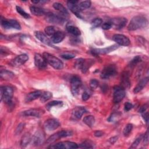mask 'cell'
<instances>
[{
  "label": "cell",
  "mask_w": 149,
  "mask_h": 149,
  "mask_svg": "<svg viewBox=\"0 0 149 149\" xmlns=\"http://www.w3.org/2000/svg\"><path fill=\"white\" fill-rule=\"evenodd\" d=\"M28 59L29 56L27 54H21L13 59L10 62V64L13 66H19L24 64Z\"/></svg>",
  "instance_id": "obj_19"
},
{
  "label": "cell",
  "mask_w": 149,
  "mask_h": 149,
  "mask_svg": "<svg viewBox=\"0 0 149 149\" xmlns=\"http://www.w3.org/2000/svg\"><path fill=\"white\" fill-rule=\"evenodd\" d=\"M132 129H133V125L132 124H131V123L127 124L126 125V126L125 127V128L123 129V133L124 136H128L130 133V132H132Z\"/></svg>",
  "instance_id": "obj_39"
},
{
  "label": "cell",
  "mask_w": 149,
  "mask_h": 149,
  "mask_svg": "<svg viewBox=\"0 0 149 149\" xmlns=\"http://www.w3.org/2000/svg\"><path fill=\"white\" fill-rule=\"evenodd\" d=\"M141 115H142V117L144 119L146 123H148V112L147 111H145V112H142Z\"/></svg>",
  "instance_id": "obj_49"
},
{
  "label": "cell",
  "mask_w": 149,
  "mask_h": 149,
  "mask_svg": "<svg viewBox=\"0 0 149 149\" xmlns=\"http://www.w3.org/2000/svg\"><path fill=\"white\" fill-rule=\"evenodd\" d=\"M148 81V77H144V78H143L142 79H141L139 81V82L137 83L136 86L134 87V88L133 90V92L134 93H137L140 92L147 85Z\"/></svg>",
  "instance_id": "obj_26"
},
{
  "label": "cell",
  "mask_w": 149,
  "mask_h": 149,
  "mask_svg": "<svg viewBox=\"0 0 149 149\" xmlns=\"http://www.w3.org/2000/svg\"><path fill=\"white\" fill-rule=\"evenodd\" d=\"M45 19L48 22L55 24H62L65 22V19L62 16L52 12L46 13Z\"/></svg>",
  "instance_id": "obj_9"
},
{
  "label": "cell",
  "mask_w": 149,
  "mask_h": 149,
  "mask_svg": "<svg viewBox=\"0 0 149 149\" xmlns=\"http://www.w3.org/2000/svg\"><path fill=\"white\" fill-rule=\"evenodd\" d=\"M52 97V94L51 92L49 91H44L43 93H42L40 98V101L42 102H46L48 100H49V99H51Z\"/></svg>",
  "instance_id": "obj_32"
},
{
  "label": "cell",
  "mask_w": 149,
  "mask_h": 149,
  "mask_svg": "<svg viewBox=\"0 0 149 149\" xmlns=\"http://www.w3.org/2000/svg\"><path fill=\"white\" fill-rule=\"evenodd\" d=\"M125 96V89L119 86H115L113 87V102L115 104L119 103L120 102Z\"/></svg>",
  "instance_id": "obj_10"
},
{
  "label": "cell",
  "mask_w": 149,
  "mask_h": 149,
  "mask_svg": "<svg viewBox=\"0 0 149 149\" xmlns=\"http://www.w3.org/2000/svg\"><path fill=\"white\" fill-rule=\"evenodd\" d=\"M102 29L103 30H109L112 27V24L111 23V22H105L104 23H102Z\"/></svg>",
  "instance_id": "obj_44"
},
{
  "label": "cell",
  "mask_w": 149,
  "mask_h": 149,
  "mask_svg": "<svg viewBox=\"0 0 149 149\" xmlns=\"http://www.w3.org/2000/svg\"><path fill=\"white\" fill-rule=\"evenodd\" d=\"M112 40L119 45L128 46L130 44V41L129 38L123 34H114L112 36Z\"/></svg>",
  "instance_id": "obj_14"
},
{
  "label": "cell",
  "mask_w": 149,
  "mask_h": 149,
  "mask_svg": "<svg viewBox=\"0 0 149 149\" xmlns=\"http://www.w3.org/2000/svg\"><path fill=\"white\" fill-rule=\"evenodd\" d=\"M81 85V80L79 76H73L70 79V88L73 95H76L79 94Z\"/></svg>",
  "instance_id": "obj_6"
},
{
  "label": "cell",
  "mask_w": 149,
  "mask_h": 149,
  "mask_svg": "<svg viewBox=\"0 0 149 149\" xmlns=\"http://www.w3.org/2000/svg\"><path fill=\"white\" fill-rule=\"evenodd\" d=\"M102 24V20L100 18H95L91 22V26L93 27H98Z\"/></svg>",
  "instance_id": "obj_40"
},
{
  "label": "cell",
  "mask_w": 149,
  "mask_h": 149,
  "mask_svg": "<svg viewBox=\"0 0 149 149\" xmlns=\"http://www.w3.org/2000/svg\"><path fill=\"white\" fill-rule=\"evenodd\" d=\"M53 8L56 9V10H58L60 13H61L62 15H63L65 16H68L69 15V13L68 10L65 8V6L59 3V2H55L53 4Z\"/></svg>",
  "instance_id": "obj_27"
},
{
  "label": "cell",
  "mask_w": 149,
  "mask_h": 149,
  "mask_svg": "<svg viewBox=\"0 0 149 149\" xmlns=\"http://www.w3.org/2000/svg\"><path fill=\"white\" fill-rule=\"evenodd\" d=\"M0 91L1 100L3 101L6 104H10L12 102V99L13 93L12 88L8 86H1L0 88Z\"/></svg>",
  "instance_id": "obj_3"
},
{
  "label": "cell",
  "mask_w": 149,
  "mask_h": 149,
  "mask_svg": "<svg viewBox=\"0 0 149 149\" xmlns=\"http://www.w3.org/2000/svg\"><path fill=\"white\" fill-rule=\"evenodd\" d=\"M42 56L47 63L55 69H62L63 67V62L58 58L47 52H44Z\"/></svg>",
  "instance_id": "obj_2"
},
{
  "label": "cell",
  "mask_w": 149,
  "mask_h": 149,
  "mask_svg": "<svg viewBox=\"0 0 149 149\" xmlns=\"http://www.w3.org/2000/svg\"><path fill=\"white\" fill-rule=\"evenodd\" d=\"M24 123H20L18 125L17 128L16 129V130H15V132L16 134H19L22 132L23 129L24 128Z\"/></svg>",
  "instance_id": "obj_46"
},
{
  "label": "cell",
  "mask_w": 149,
  "mask_h": 149,
  "mask_svg": "<svg viewBox=\"0 0 149 149\" xmlns=\"http://www.w3.org/2000/svg\"><path fill=\"white\" fill-rule=\"evenodd\" d=\"M127 19L125 17H116L113 18L111 20V22L112 24V26H113L116 29H121L124 27L127 23Z\"/></svg>",
  "instance_id": "obj_20"
},
{
  "label": "cell",
  "mask_w": 149,
  "mask_h": 149,
  "mask_svg": "<svg viewBox=\"0 0 149 149\" xmlns=\"http://www.w3.org/2000/svg\"><path fill=\"white\" fill-rule=\"evenodd\" d=\"M147 108H148V105L147 104L143 105L142 107H140V108L139 109V112L142 113L143 112H145L146 111V109H147Z\"/></svg>",
  "instance_id": "obj_52"
},
{
  "label": "cell",
  "mask_w": 149,
  "mask_h": 149,
  "mask_svg": "<svg viewBox=\"0 0 149 149\" xmlns=\"http://www.w3.org/2000/svg\"><path fill=\"white\" fill-rule=\"evenodd\" d=\"M120 84L124 89L129 88L130 86V75L129 73L127 71L123 72L120 76Z\"/></svg>",
  "instance_id": "obj_21"
},
{
  "label": "cell",
  "mask_w": 149,
  "mask_h": 149,
  "mask_svg": "<svg viewBox=\"0 0 149 149\" xmlns=\"http://www.w3.org/2000/svg\"><path fill=\"white\" fill-rule=\"evenodd\" d=\"M117 73V70L115 66L109 65L106 66L102 70L100 76L103 79H108L110 77L115 75Z\"/></svg>",
  "instance_id": "obj_8"
},
{
  "label": "cell",
  "mask_w": 149,
  "mask_h": 149,
  "mask_svg": "<svg viewBox=\"0 0 149 149\" xmlns=\"http://www.w3.org/2000/svg\"><path fill=\"white\" fill-rule=\"evenodd\" d=\"M83 121L88 127H91L93 126V125L95 123V118L92 115H88V116H85L83 118Z\"/></svg>",
  "instance_id": "obj_31"
},
{
  "label": "cell",
  "mask_w": 149,
  "mask_h": 149,
  "mask_svg": "<svg viewBox=\"0 0 149 149\" xmlns=\"http://www.w3.org/2000/svg\"><path fill=\"white\" fill-rule=\"evenodd\" d=\"M16 11L17 12V13H19L24 18L29 19L30 17V15L28 14L27 13H26L21 7H20L19 6H16Z\"/></svg>",
  "instance_id": "obj_36"
},
{
  "label": "cell",
  "mask_w": 149,
  "mask_h": 149,
  "mask_svg": "<svg viewBox=\"0 0 149 149\" xmlns=\"http://www.w3.org/2000/svg\"><path fill=\"white\" fill-rule=\"evenodd\" d=\"M34 64L37 68L40 69H43L47 68V62L43 56L40 54H36L34 55Z\"/></svg>",
  "instance_id": "obj_17"
},
{
  "label": "cell",
  "mask_w": 149,
  "mask_h": 149,
  "mask_svg": "<svg viewBox=\"0 0 149 149\" xmlns=\"http://www.w3.org/2000/svg\"><path fill=\"white\" fill-rule=\"evenodd\" d=\"M90 97V94L89 93H88L87 91H84L82 94L81 98L83 101H87V100L89 99Z\"/></svg>",
  "instance_id": "obj_48"
},
{
  "label": "cell",
  "mask_w": 149,
  "mask_h": 149,
  "mask_svg": "<svg viewBox=\"0 0 149 149\" xmlns=\"http://www.w3.org/2000/svg\"><path fill=\"white\" fill-rule=\"evenodd\" d=\"M84 61L85 60L83 58H79V59H76V61L74 62V68L77 69H81L83 65Z\"/></svg>",
  "instance_id": "obj_37"
},
{
  "label": "cell",
  "mask_w": 149,
  "mask_h": 149,
  "mask_svg": "<svg viewBox=\"0 0 149 149\" xmlns=\"http://www.w3.org/2000/svg\"><path fill=\"white\" fill-rule=\"evenodd\" d=\"M73 134V132L72 130H63L59 132H58L51 136H49L46 140V143L48 144H51L56 140H59V139L66 137L68 136H70Z\"/></svg>",
  "instance_id": "obj_4"
},
{
  "label": "cell",
  "mask_w": 149,
  "mask_h": 149,
  "mask_svg": "<svg viewBox=\"0 0 149 149\" xmlns=\"http://www.w3.org/2000/svg\"><path fill=\"white\" fill-rule=\"evenodd\" d=\"M117 139H118V137L114 136V137H111V138L109 139V142L111 143V144H113V143H115Z\"/></svg>",
  "instance_id": "obj_53"
},
{
  "label": "cell",
  "mask_w": 149,
  "mask_h": 149,
  "mask_svg": "<svg viewBox=\"0 0 149 149\" xmlns=\"http://www.w3.org/2000/svg\"><path fill=\"white\" fill-rule=\"evenodd\" d=\"M30 10L31 13L37 16H41L46 15V11L45 9L36 6H31L30 7Z\"/></svg>",
  "instance_id": "obj_25"
},
{
  "label": "cell",
  "mask_w": 149,
  "mask_h": 149,
  "mask_svg": "<svg viewBox=\"0 0 149 149\" xmlns=\"http://www.w3.org/2000/svg\"><path fill=\"white\" fill-rule=\"evenodd\" d=\"M78 3V1H69L67 2V5L70 11L73 12L77 17L82 19V16L81 15V10L79 7Z\"/></svg>",
  "instance_id": "obj_12"
},
{
  "label": "cell",
  "mask_w": 149,
  "mask_h": 149,
  "mask_svg": "<svg viewBox=\"0 0 149 149\" xmlns=\"http://www.w3.org/2000/svg\"><path fill=\"white\" fill-rule=\"evenodd\" d=\"M44 112H45L42 109L32 108V109H29L23 111L22 112V115L24 116H31L40 118L44 113Z\"/></svg>",
  "instance_id": "obj_16"
},
{
  "label": "cell",
  "mask_w": 149,
  "mask_h": 149,
  "mask_svg": "<svg viewBox=\"0 0 149 149\" xmlns=\"http://www.w3.org/2000/svg\"><path fill=\"white\" fill-rule=\"evenodd\" d=\"M119 45L117 44H114L108 47H105L104 48H95L93 49L91 51V52L94 55H100V54H106L109 52H111L116 49H118Z\"/></svg>",
  "instance_id": "obj_15"
},
{
  "label": "cell",
  "mask_w": 149,
  "mask_h": 149,
  "mask_svg": "<svg viewBox=\"0 0 149 149\" xmlns=\"http://www.w3.org/2000/svg\"><path fill=\"white\" fill-rule=\"evenodd\" d=\"M78 5H79V7L80 9V10L82 11V10L86 9L90 7L91 1H82V2H79V3H78Z\"/></svg>",
  "instance_id": "obj_35"
},
{
  "label": "cell",
  "mask_w": 149,
  "mask_h": 149,
  "mask_svg": "<svg viewBox=\"0 0 149 149\" xmlns=\"http://www.w3.org/2000/svg\"><path fill=\"white\" fill-rule=\"evenodd\" d=\"M33 144L35 146H39L42 144L45 141V135L42 131L37 130L32 137Z\"/></svg>",
  "instance_id": "obj_13"
},
{
  "label": "cell",
  "mask_w": 149,
  "mask_h": 149,
  "mask_svg": "<svg viewBox=\"0 0 149 149\" xmlns=\"http://www.w3.org/2000/svg\"><path fill=\"white\" fill-rule=\"evenodd\" d=\"M42 94V92L40 90L34 91L31 93H29L25 98V102H29L30 101H34L38 98L40 97L41 95Z\"/></svg>",
  "instance_id": "obj_24"
},
{
  "label": "cell",
  "mask_w": 149,
  "mask_h": 149,
  "mask_svg": "<svg viewBox=\"0 0 149 149\" xmlns=\"http://www.w3.org/2000/svg\"><path fill=\"white\" fill-rule=\"evenodd\" d=\"M1 24L5 29H21V26L19 24V23L16 20L13 19H6L5 18H2L1 17Z\"/></svg>",
  "instance_id": "obj_5"
},
{
  "label": "cell",
  "mask_w": 149,
  "mask_h": 149,
  "mask_svg": "<svg viewBox=\"0 0 149 149\" xmlns=\"http://www.w3.org/2000/svg\"><path fill=\"white\" fill-rule=\"evenodd\" d=\"M44 31L46 35L52 37L58 30H56V28L54 26H50L46 27Z\"/></svg>",
  "instance_id": "obj_33"
},
{
  "label": "cell",
  "mask_w": 149,
  "mask_h": 149,
  "mask_svg": "<svg viewBox=\"0 0 149 149\" xmlns=\"http://www.w3.org/2000/svg\"><path fill=\"white\" fill-rule=\"evenodd\" d=\"M104 133L101 130H96L95 132H94V136L95 137H101V136H102L104 135Z\"/></svg>",
  "instance_id": "obj_51"
},
{
  "label": "cell",
  "mask_w": 149,
  "mask_h": 149,
  "mask_svg": "<svg viewBox=\"0 0 149 149\" xmlns=\"http://www.w3.org/2000/svg\"><path fill=\"white\" fill-rule=\"evenodd\" d=\"M48 148H54V149H71V148H77L79 147H78V145L76 143L69 141H61L55 144L51 145Z\"/></svg>",
  "instance_id": "obj_7"
},
{
  "label": "cell",
  "mask_w": 149,
  "mask_h": 149,
  "mask_svg": "<svg viewBox=\"0 0 149 149\" xmlns=\"http://www.w3.org/2000/svg\"><path fill=\"white\" fill-rule=\"evenodd\" d=\"M65 34L63 32L61 31H57L51 38V41L52 43L57 44L63 41L65 38Z\"/></svg>",
  "instance_id": "obj_23"
},
{
  "label": "cell",
  "mask_w": 149,
  "mask_h": 149,
  "mask_svg": "<svg viewBox=\"0 0 149 149\" xmlns=\"http://www.w3.org/2000/svg\"><path fill=\"white\" fill-rule=\"evenodd\" d=\"M34 36L41 42H42L46 45H48L52 46V42H51V39L48 38L47 37V36L44 33H42L41 31H35Z\"/></svg>",
  "instance_id": "obj_22"
},
{
  "label": "cell",
  "mask_w": 149,
  "mask_h": 149,
  "mask_svg": "<svg viewBox=\"0 0 149 149\" xmlns=\"http://www.w3.org/2000/svg\"><path fill=\"white\" fill-rule=\"evenodd\" d=\"M133 104L132 103L127 102H126L125 104V105H124L125 111H130L133 108Z\"/></svg>",
  "instance_id": "obj_47"
},
{
  "label": "cell",
  "mask_w": 149,
  "mask_h": 149,
  "mask_svg": "<svg viewBox=\"0 0 149 149\" xmlns=\"http://www.w3.org/2000/svg\"><path fill=\"white\" fill-rule=\"evenodd\" d=\"M143 143L144 145H147L148 143V130L146 132V133L144 134V137H143Z\"/></svg>",
  "instance_id": "obj_50"
},
{
  "label": "cell",
  "mask_w": 149,
  "mask_h": 149,
  "mask_svg": "<svg viewBox=\"0 0 149 149\" xmlns=\"http://www.w3.org/2000/svg\"><path fill=\"white\" fill-rule=\"evenodd\" d=\"M148 23L147 18L142 15L134 16L127 26V29L130 31H134L146 27Z\"/></svg>",
  "instance_id": "obj_1"
},
{
  "label": "cell",
  "mask_w": 149,
  "mask_h": 149,
  "mask_svg": "<svg viewBox=\"0 0 149 149\" xmlns=\"http://www.w3.org/2000/svg\"><path fill=\"white\" fill-rule=\"evenodd\" d=\"M60 123L56 119L50 118L46 120L44 123V127L46 130L52 131L60 126Z\"/></svg>",
  "instance_id": "obj_11"
},
{
  "label": "cell",
  "mask_w": 149,
  "mask_h": 149,
  "mask_svg": "<svg viewBox=\"0 0 149 149\" xmlns=\"http://www.w3.org/2000/svg\"><path fill=\"white\" fill-rule=\"evenodd\" d=\"M31 140H32V137L31 136V134L29 133H25L23 136V137L21 139L20 146L22 147H25L30 143Z\"/></svg>",
  "instance_id": "obj_28"
},
{
  "label": "cell",
  "mask_w": 149,
  "mask_h": 149,
  "mask_svg": "<svg viewBox=\"0 0 149 149\" xmlns=\"http://www.w3.org/2000/svg\"><path fill=\"white\" fill-rule=\"evenodd\" d=\"M99 85V82L97 80L94 79H91L90 81V87L92 90L96 89Z\"/></svg>",
  "instance_id": "obj_42"
},
{
  "label": "cell",
  "mask_w": 149,
  "mask_h": 149,
  "mask_svg": "<svg viewBox=\"0 0 149 149\" xmlns=\"http://www.w3.org/2000/svg\"><path fill=\"white\" fill-rule=\"evenodd\" d=\"M75 55L73 54H70V53H65L61 55V57L63 59H70L74 58Z\"/></svg>",
  "instance_id": "obj_45"
},
{
  "label": "cell",
  "mask_w": 149,
  "mask_h": 149,
  "mask_svg": "<svg viewBox=\"0 0 149 149\" xmlns=\"http://www.w3.org/2000/svg\"><path fill=\"white\" fill-rule=\"evenodd\" d=\"M86 111V108L83 107H76L72 111L71 118L73 120L80 119Z\"/></svg>",
  "instance_id": "obj_18"
},
{
  "label": "cell",
  "mask_w": 149,
  "mask_h": 149,
  "mask_svg": "<svg viewBox=\"0 0 149 149\" xmlns=\"http://www.w3.org/2000/svg\"><path fill=\"white\" fill-rule=\"evenodd\" d=\"M62 101H51L49 102H48L47 105H46V108L48 110H49L52 107L54 106H58L60 105H62Z\"/></svg>",
  "instance_id": "obj_38"
},
{
  "label": "cell",
  "mask_w": 149,
  "mask_h": 149,
  "mask_svg": "<svg viewBox=\"0 0 149 149\" xmlns=\"http://www.w3.org/2000/svg\"><path fill=\"white\" fill-rule=\"evenodd\" d=\"M78 147L82 148H92L94 147V144L91 140H86L78 146Z\"/></svg>",
  "instance_id": "obj_34"
},
{
  "label": "cell",
  "mask_w": 149,
  "mask_h": 149,
  "mask_svg": "<svg viewBox=\"0 0 149 149\" xmlns=\"http://www.w3.org/2000/svg\"><path fill=\"white\" fill-rule=\"evenodd\" d=\"M141 58L140 56L137 55L135 57H134L130 62V67H133L136 64H137L138 63H139L140 62H141Z\"/></svg>",
  "instance_id": "obj_41"
},
{
  "label": "cell",
  "mask_w": 149,
  "mask_h": 149,
  "mask_svg": "<svg viewBox=\"0 0 149 149\" xmlns=\"http://www.w3.org/2000/svg\"><path fill=\"white\" fill-rule=\"evenodd\" d=\"M141 139H142V137H141V136L139 137L138 138H137V139L133 142V143L132 144V145H131V146L130 147V148H136V147L139 146V144H140V143Z\"/></svg>",
  "instance_id": "obj_43"
},
{
  "label": "cell",
  "mask_w": 149,
  "mask_h": 149,
  "mask_svg": "<svg viewBox=\"0 0 149 149\" xmlns=\"http://www.w3.org/2000/svg\"><path fill=\"white\" fill-rule=\"evenodd\" d=\"M0 76L4 80H9L14 77V73L7 70H2L0 72Z\"/></svg>",
  "instance_id": "obj_29"
},
{
  "label": "cell",
  "mask_w": 149,
  "mask_h": 149,
  "mask_svg": "<svg viewBox=\"0 0 149 149\" xmlns=\"http://www.w3.org/2000/svg\"><path fill=\"white\" fill-rule=\"evenodd\" d=\"M66 30L69 33H70L75 36H79L81 34L80 30L77 27L72 26V25L67 26Z\"/></svg>",
  "instance_id": "obj_30"
}]
</instances>
